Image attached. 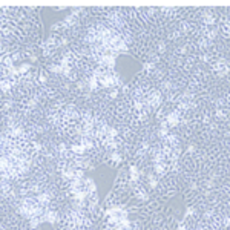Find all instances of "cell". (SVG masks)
<instances>
[{
	"instance_id": "1",
	"label": "cell",
	"mask_w": 230,
	"mask_h": 230,
	"mask_svg": "<svg viewBox=\"0 0 230 230\" xmlns=\"http://www.w3.org/2000/svg\"><path fill=\"white\" fill-rule=\"evenodd\" d=\"M181 118H183L181 112L175 109V110H172V112H169V113L166 115L164 121L167 123V126H169V128H175V126H178V124L181 123Z\"/></svg>"
},
{
	"instance_id": "2",
	"label": "cell",
	"mask_w": 230,
	"mask_h": 230,
	"mask_svg": "<svg viewBox=\"0 0 230 230\" xmlns=\"http://www.w3.org/2000/svg\"><path fill=\"white\" fill-rule=\"evenodd\" d=\"M167 164H166V161H163V163H154V170H155V173L157 175H164L166 172H167Z\"/></svg>"
},
{
	"instance_id": "3",
	"label": "cell",
	"mask_w": 230,
	"mask_h": 230,
	"mask_svg": "<svg viewBox=\"0 0 230 230\" xmlns=\"http://www.w3.org/2000/svg\"><path fill=\"white\" fill-rule=\"evenodd\" d=\"M129 181H132V183H138L140 181V169H137L135 166H132L131 169H129Z\"/></svg>"
},
{
	"instance_id": "4",
	"label": "cell",
	"mask_w": 230,
	"mask_h": 230,
	"mask_svg": "<svg viewBox=\"0 0 230 230\" xmlns=\"http://www.w3.org/2000/svg\"><path fill=\"white\" fill-rule=\"evenodd\" d=\"M71 150H72L75 155H78V157H80V155H83V154L86 152V149H84L80 143H74V144L71 146Z\"/></svg>"
},
{
	"instance_id": "5",
	"label": "cell",
	"mask_w": 230,
	"mask_h": 230,
	"mask_svg": "<svg viewBox=\"0 0 230 230\" xmlns=\"http://www.w3.org/2000/svg\"><path fill=\"white\" fill-rule=\"evenodd\" d=\"M123 158H121V155L118 154V152H112L110 154V161H113V163H120Z\"/></svg>"
},
{
	"instance_id": "6",
	"label": "cell",
	"mask_w": 230,
	"mask_h": 230,
	"mask_svg": "<svg viewBox=\"0 0 230 230\" xmlns=\"http://www.w3.org/2000/svg\"><path fill=\"white\" fill-rule=\"evenodd\" d=\"M196 213V210H195V207H189L187 210H186V215H184V218H190L192 215H195Z\"/></svg>"
},
{
	"instance_id": "7",
	"label": "cell",
	"mask_w": 230,
	"mask_h": 230,
	"mask_svg": "<svg viewBox=\"0 0 230 230\" xmlns=\"http://www.w3.org/2000/svg\"><path fill=\"white\" fill-rule=\"evenodd\" d=\"M195 150H196V149H195V146H193V144H190V146L187 147V154H189V155L195 154Z\"/></svg>"
}]
</instances>
